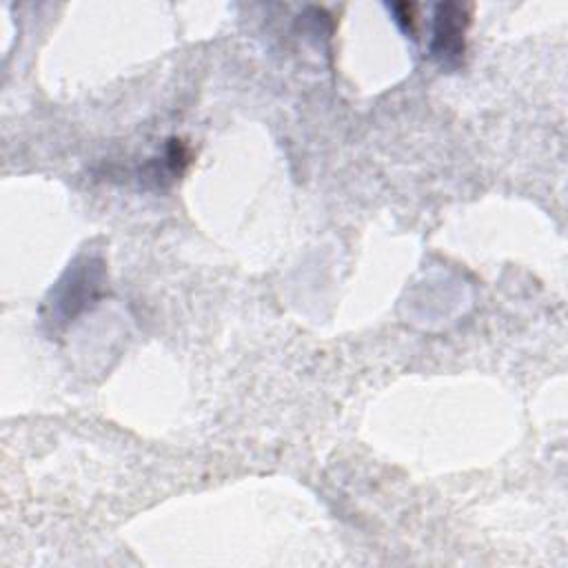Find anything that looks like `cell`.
Listing matches in <instances>:
<instances>
[{
    "label": "cell",
    "instance_id": "cell-3",
    "mask_svg": "<svg viewBox=\"0 0 568 568\" xmlns=\"http://www.w3.org/2000/svg\"><path fill=\"white\" fill-rule=\"evenodd\" d=\"M388 9L395 13V22H397L410 38H415V33H417V29H415V22H417L415 11H417V7L404 2V4H390Z\"/></svg>",
    "mask_w": 568,
    "mask_h": 568
},
{
    "label": "cell",
    "instance_id": "cell-1",
    "mask_svg": "<svg viewBox=\"0 0 568 568\" xmlns=\"http://www.w3.org/2000/svg\"><path fill=\"white\" fill-rule=\"evenodd\" d=\"M104 286V264L98 257H78L58 286L53 288L51 297V315L49 322H69L95 304L102 295Z\"/></svg>",
    "mask_w": 568,
    "mask_h": 568
},
{
    "label": "cell",
    "instance_id": "cell-2",
    "mask_svg": "<svg viewBox=\"0 0 568 568\" xmlns=\"http://www.w3.org/2000/svg\"><path fill=\"white\" fill-rule=\"evenodd\" d=\"M470 24V7L459 2H439L433 11L430 55L446 69H457L466 53V31Z\"/></svg>",
    "mask_w": 568,
    "mask_h": 568
}]
</instances>
